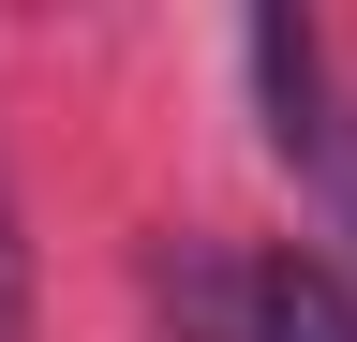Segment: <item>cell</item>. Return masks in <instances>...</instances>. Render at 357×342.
I'll return each instance as SVG.
<instances>
[{
    "label": "cell",
    "instance_id": "6da1fadb",
    "mask_svg": "<svg viewBox=\"0 0 357 342\" xmlns=\"http://www.w3.org/2000/svg\"><path fill=\"white\" fill-rule=\"evenodd\" d=\"M253 90H268V149L328 179V149H342V134H328V60H312V30L283 15V0L253 15Z\"/></svg>",
    "mask_w": 357,
    "mask_h": 342
},
{
    "label": "cell",
    "instance_id": "7a4b0ae2",
    "mask_svg": "<svg viewBox=\"0 0 357 342\" xmlns=\"http://www.w3.org/2000/svg\"><path fill=\"white\" fill-rule=\"evenodd\" d=\"M253 342H357V283L312 268V253H268L253 268Z\"/></svg>",
    "mask_w": 357,
    "mask_h": 342
},
{
    "label": "cell",
    "instance_id": "3957f363",
    "mask_svg": "<svg viewBox=\"0 0 357 342\" xmlns=\"http://www.w3.org/2000/svg\"><path fill=\"white\" fill-rule=\"evenodd\" d=\"M0 342H30V253H15V194H0Z\"/></svg>",
    "mask_w": 357,
    "mask_h": 342
}]
</instances>
